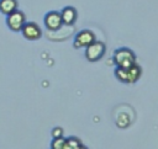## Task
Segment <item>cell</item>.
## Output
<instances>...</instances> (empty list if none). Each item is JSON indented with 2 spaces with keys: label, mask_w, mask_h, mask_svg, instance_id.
Segmentation results:
<instances>
[{
  "label": "cell",
  "mask_w": 158,
  "mask_h": 149,
  "mask_svg": "<svg viewBox=\"0 0 158 149\" xmlns=\"http://www.w3.org/2000/svg\"><path fill=\"white\" fill-rule=\"evenodd\" d=\"M114 63L116 66L128 69L136 63V54L130 48H118L114 53Z\"/></svg>",
  "instance_id": "cell-1"
},
{
  "label": "cell",
  "mask_w": 158,
  "mask_h": 149,
  "mask_svg": "<svg viewBox=\"0 0 158 149\" xmlns=\"http://www.w3.org/2000/svg\"><path fill=\"white\" fill-rule=\"evenodd\" d=\"M25 23H26V16L20 10H15L14 12L6 15V25L14 32H20Z\"/></svg>",
  "instance_id": "cell-2"
},
{
  "label": "cell",
  "mask_w": 158,
  "mask_h": 149,
  "mask_svg": "<svg viewBox=\"0 0 158 149\" xmlns=\"http://www.w3.org/2000/svg\"><path fill=\"white\" fill-rule=\"evenodd\" d=\"M105 52H106V46L102 42L95 41L85 48V58L89 62H98L104 57Z\"/></svg>",
  "instance_id": "cell-3"
},
{
  "label": "cell",
  "mask_w": 158,
  "mask_h": 149,
  "mask_svg": "<svg viewBox=\"0 0 158 149\" xmlns=\"http://www.w3.org/2000/svg\"><path fill=\"white\" fill-rule=\"evenodd\" d=\"M95 41H96V37H95L93 31H90V30H81V31H79L75 34L73 46L75 48H86L88 46H90Z\"/></svg>",
  "instance_id": "cell-4"
},
{
  "label": "cell",
  "mask_w": 158,
  "mask_h": 149,
  "mask_svg": "<svg viewBox=\"0 0 158 149\" xmlns=\"http://www.w3.org/2000/svg\"><path fill=\"white\" fill-rule=\"evenodd\" d=\"M44 26L47 30L49 31H57L63 26V20H62V15L58 11H49L46 14L44 18H43Z\"/></svg>",
  "instance_id": "cell-5"
},
{
  "label": "cell",
  "mask_w": 158,
  "mask_h": 149,
  "mask_svg": "<svg viewBox=\"0 0 158 149\" xmlns=\"http://www.w3.org/2000/svg\"><path fill=\"white\" fill-rule=\"evenodd\" d=\"M21 33L28 41H37L42 36V30L35 22H26L21 30Z\"/></svg>",
  "instance_id": "cell-6"
},
{
  "label": "cell",
  "mask_w": 158,
  "mask_h": 149,
  "mask_svg": "<svg viewBox=\"0 0 158 149\" xmlns=\"http://www.w3.org/2000/svg\"><path fill=\"white\" fill-rule=\"evenodd\" d=\"M60 15H62L63 25H65V26L74 25L75 21H77V17H78V12H77V10L73 6H65V7H63L62 11H60Z\"/></svg>",
  "instance_id": "cell-7"
},
{
  "label": "cell",
  "mask_w": 158,
  "mask_h": 149,
  "mask_svg": "<svg viewBox=\"0 0 158 149\" xmlns=\"http://www.w3.org/2000/svg\"><path fill=\"white\" fill-rule=\"evenodd\" d=\"M141 75H142V68L137 63H135L132 66H130L127 69V84L137 83L139 80Z\"/></svg>",
  "instance_id": "cell-8"
},
{
  "label": "cell",
  "mask_w": 158,
  "mask_h": 149,
  "mask_svg": "<svg viewBox=\"0 0 158 149\" xmlns=\"http://www.w3.org/2000/svg\"><path fill=\"white\" fill-rule=\"evenodd\" d=\"M17 0H0V12L5 16L17 10Z\"/></svg>",
  "instance_id": "cell-9"
},
{
  "label": "cell",
  "mask_w": 158,
  "mask_h": 149,
  "mask_svg": "<svg viewBox=\"0 0 158 149\" xmlns=\"http://www.w3.org/2000/svg\"><path fill=\"white\" fill-rule=\"evenodd\" d=\"M85 148L84 144L81 143V140L77 137H68L65 138V144H64V149H83Z\"/></svg>",
  "instance_id": "cell-10"
},
{
  "label": "cell",
  "mask_w": 158,
  "mask_h": 149,
  "mask_svg": "<svg viewBox=\"0 0 158 149\" xmlns=\"http://www.w3.org/2000/svg\"><path fill=\"white\" fill-rule=\"evenodd\" d=\"M115 76H116V79L118 81H121L123 84H127V69L116 66V69H115Z\"/></svg>",
  "instance_id": "cell-11"
},
{
  "label": "cell",
  "mask_w": 158,
  "mask_h": 149,
  "mask_svg": "<svg viewBox=\"0 0 158 149\" xmlns=\"http://www.w3.org/2000/svg\"><path fill=\"white\" fill-rule=\"evenodd\" d=\"M64 144H65V138L64 137L53 138V140L51 143V148L52 149H64Z\"/></svg>",
  "instance_id": "cell-12"
},
{
  "label": "cell",
  "mask_w": 158,
  "mask_h": 149,
  "mask_svg": "<svg viewBox=\"0 0 158 149\" xmlns=\"http://www.w3.org/2000/svg\"><path fill=\"white\" fill-rule=\"evenodd\" d=\"M51 134H52V137H53V138L63 137V134H64V131H63V128H62V127H54V128L52 129Z\"/></svg>",
  "instance_id": "cell-13"
}]
</instances>
